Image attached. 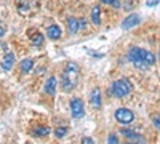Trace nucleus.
I'll list each match as a JSON object with an SVG mask.
<instances>
[{
	"label": "nucleus",
	"mask_w": 160,
	"mask_h": 144,
	"mask_svg": "<svg viewBox=\"0 0 160 144\" xmlns=\"http://www.w3.org/2000/svg\"><path fill=\"white\" fill-rule=\"evenodd\" d=\"M66 133H68V128H66V127H58V128L55 130V135H56L58 138H64Z\"/></svg>",
	"instance_id": "a211bd4d"
},
{
	"label": "nucleus",
	"mask_w": 160,
	"mask_h": 144,
	"mask_svg": "<svg viewBox=\"0 0 160 144\" xmlns=\"http://www.w3.org/2000/svg\"><path fill=\"white\" fill-rule=\"evenodd\" d=\"M77 74H78V67L75 62H68L66 66V71L62 72V77H61V83H62V90L69 91L75 87L77 83Z\"/></svg>",
	"instance_id": "f257e3e1"
},
{
	"label": "nucleus",
	"mask_w": 160,
	"mask_h": 144,
	"mask_svg": "<svg viewBox=\"0 0 160 144\" xmlns=\"http://www.w3.org/2000/svg\"><path fill=\"white\" fill-rule=\"evenodd\" d=\"M108 144H118V136L115 133H111L108 138Z\"/></svg>",
	"instance_id": "6ab92c4d"
},
{
	"label": "nucleus",
	"mask_w": 160,
	"mask_h": 144,
	"mask_svg": "<svg viewBox=\"0 0 160 144\" xmlns=\"http://www.w3.org/2000/svg\"><path fill=\"white\" fill-rule=\"evenodd\" d=\"M56 85H58V80H56V77H50L48 80L45 82V87H43V90H45V93L47 95H55V91H56Z\"/></svg>",
	"instance_id": "0eeeda50"
},
{
	"label": "nucleus",
	"mask_w": 160,
	"mask_h": 144,
	"mask_svg": "<svg viewBox=\"0 0 160 144\" xmlns=\"http://www.w3.org/2000/svg\"><path fill=\"white\" fill-rule=\"evenodd\" d=\"M90 102H91V106L93 107H101V90L99 88H93L91 90V93H90Z\"/></svg>",
	"instance_id": "423d86ee"
},
{
	"label": "nucleus",
	"mask_w": 160,
	"mask_h": 144,
	"mask_svg": "<svg viewBox=\"0 0 160 144\" xmlns=\"http://www.w3.org/2000/svg\"><path fill=\"white\" fill-rule=\"evenodd\" d=\"M91 22L95 26L101 24V8L99 7H93V10H91Z\"/></svg>",
	"instance_id": "ddd939ff"
},
{
	"label": "nucleus",
	"mask_w": 160,
	"mask_h": 144,
	"mask_svg": "<svg viewBox=\"0 0 160 144\" xmlns=\"http://www.w3.org/2000/svg\"><path fill=\"white\" fill-rule=\"evenodd\" d=\"M42 42H43L42 34H34V37H32V45L38 47V45H42Z\"/></svg>",
	"instance_id": "f3484780"
},
{
	"label": "nucleus",
	"mask_w": 160,
	"mask_h": 144,
	"mask_svg": "<svg viewBox=\"0 0 160 144\" xmlns=\"http://www.w3.org/2000/svg\"><path fill=\"white\" fill-rule=\"evenodd\" d=\"M154 125L157 128H160V119H158V117H154Z\"/></svg>",
	"instance_id": "b1692460"
},
{
	"label": "nucleus",
	"mask_w": 160,
	"mask_h": 144,
	"mask_svg": "<svg viewBox=\"0 0 160 144\" xmlns=\"http://www.w3.org/2000/svg\"><path fill=\"white\" fill-rule=\"evenodd\" d=\"M13 64H15V56H13V53H7L2 59V71L3 72H8L11 71Z\"/></svg>",
	"instance_id": "6e6552de"
},
{
	"label": "nucleus",
	"mask_w": 160,
	"mask_h": 144,
	"mask_svg": "<svg viewBox=\"0 0 160 144\" xmlns=\"http://www.w3.org/2000/svg\"><path fill=\"white\" fill-rule=\"evenodd\" d=\"M120 133H122L125 138H128L130 139V142H142V136L141 135H138V133H135V132H131V130H120Z\"/></svg>",
	"instance_id": "9b49d317"
},
{
	"label": "nucleus",
	"mask_w": 160,
	"mask_h": 144,
	"mask_svg": "<svg viewBox=\"0 0 160 144\" xmlns=\"http://www.w3.org/2000/svg\"><path fill=\"white\" fill-rule=\"evenodd\" d=\"M144 55H146V50L139 48V47H131L128 50V59L133 62V64H136L138 67L141 69H148V64L144 62Z\"/></svg>",
	"instance_id": "7ed1b4c3"
},
{
	"label": "nucleus",
	"mask_w": 160,
	"mask_h": 144,
	"mask_svg": "<svg viewBox=\"0 0 160 144\" xmlns=\"http://www.w3.org/2000/svg\"><path fill=\"white\" fill-rule=\"evenodd\" d=\"M71 112L74 119H80V117L85 115V104L80 98H72L71 101Z\"/></svg>",
	"instance_id": "39448f33"
},
{
	"label": "nucleus",
	"mask_w": 160,
	"mask_h": 144,
	"mask_svg": "<svg viewBox=\"0 0 160 144\" xmlns=\"http://www.w3.org/2000/svg\"><path fill=\"white\" fill-rule=\"evenodd\" d=\"M47 35L51 38V40H58V38H61V27L56 26V24H51L47 29Z\"/></svg>",
	"instance_id": "9d476101"
},
{
	"label": "nucleus",
	"mask_w": 160,
	"mask_h": 144,
	"mask_svg": "<svg viewBox=\"0 0 160 144\" xmlns=\"http://www.w3.org/2000/svg\"><path fill=\"white\" fill-rule=\"evenodd\" d=\"M136 24H139V16L133 13V15H130V16L122 22V29H131L133 26H136Z\"/></svg>",
	"instance_id": "1a4fd4ad"
},
{
	"label": "nucleus",
	"mask_w": 160,
	"mask_h": 144,
	"mask_svg": "<svg viewBox=\"0 0 160 144\" xmlns=\"http://www.w3.org/2000/svg\"><path fill=\"white\" fill-rule=\"evenodd\" d=\"M82 144H95V142H93L91 138H83V139H82Z\"/></svg>",
	"instance_id": "4be33fe9"
},
{
	"label": "nucleus",
	"mask_w": 160,
	"mask_h": 144,
	"mask_svg": "<svg viewBox=\"0 0 160 144\" xmlns=\"http://www.w3.org/2000/svg\"><path fill=\"white\" fill-rule=\"evenodd\" d=\"M117 0H101V3H106V5H114Z\"/></svg>",
	"instance_id": "5701e85b"
},
{
	"label": "nucleus",
	"mask_w": 160,
	"mask_h": 144,
	"mask_svg": "<svg viewBox=\"0 0 160 144\" xmlns=\"http://www.w3.org/2000/svg\"><path fill=\"white\" fill-rule=\"evenodd\" d=\"M128 144H144V142H139V141H138V142H128Z\"/></svg>",
	"instance_id": "393cba45"
},
{
	"label": "nucleus",
	"mask_w": 160,
	"mask_h": 144,
	"mask_svg": "<svg viewBox=\"0 0 160 144\" xmlns=\"http://www.w3.org/2000/svg\"><path fill=\"white\" fill-rule=\"evenodd\" d=\"M87 27V21H85V18H80L78 19V29H85Z\"/></svg>",
	"instance_id": "412c9836"
},
{
	"label": "nucleus",
	"mask_w": 160,
	"mask_h": 144,
	"mask_svg": "<svg viewBox=\"0 0 160 144\" xmlns=\"http://www.w3.org/2000/svg\"><path fill=\"white\" fill-rule=\"evenodd\" d=\"M32 135H34L35 138H45V136L50 135V128H48V127H37V128H34Z\"/></svg>",
	"instance_id": "4468645a"
},
{
	"label": "nucleus",
	"mask_w": 160,
	"mask_h": 144,
	"mask_svg": "<svg viewBox=\"0 0 160 144\" xmlns=\"http://www.w3.org/2000/svg\"><path fill=\"white\" fill-rule=\"evenodd\" d=\"M144 62L148 64V66H154V62H155V56L151 53V51H146V55H144Z\"/></svg>",
	"instance_id": "dca6fc26"
},
{
	"label": "nucleus",
	"mask_w": 160,
	"mask_h": 144,
	"mask_svg": "<svg viewBox=\"0 0 160 144\" xmlns=\"http://www.w3.org/2000/svg\"><path fill=\"white\" fill-rule=\"evenodd\" d=\"M131 90H133V85L130 83V80H127V78H118V80H115L112 83V95L117 96V98H125L127 95L131 93Z\"/></svg>",
	"instance_id": "f03ea898"
},
{
	"label": "nucleus",
	"mask_w": 160,
	"mask_h": 144,
	"mask_svg": "<svg viewBox=\"0 0 160 144\" xmlns=\"http://www.w3.org/2000/svg\"><path fill=\"white\" fill-rule=\"evenodd\" d=\"M115 120L118 123H122V125H130L133 120H135V114L127 107H120V109L115 111Z\"/></svg>",
	"instance_id": "20e7f679"
},
{
	"label": "nucleus",
	"mask_w": 160,
	"mask_h": 144,
	"mask_svg": "<svg viewBox=\"0 0 160 144\" xmlns=\"http://www.w3.org/2000/svg\"><path fill=\"white\" fill-rule=\"evenodd\" d=\"M32 66H34V59L28 58V59H22L21 64H19V67H21V72L22 74H29L32 71Z\"/></svg>",
	"instance_id": "f8f14e48"
},
{
	"label": "nucleus",
	"mask_w": 160,
	"mask_h": 144,
	"mask_svg": "<svg viewBox=\"0 0 160 144\" xmlns=\"http://www.w3.org/2000/svg\"><path fill=\"white\" fill-rule=\"evenodd\" d=\"M68 29H69V34H77V31H78V19L77 18L71 16L68 19Z\"/></svg>",
	"instance_id": "2eb2a0df"
},
{
	"label": "nucleus",
	"mask_w": 160,
	"mask_h": 144,
	"mask_svg": "<svg viewBox=\"0 0 160 144\" xmlns=\"http://www.w3.org/2000/svg\"><path fill=\"white\" fill-rule=\"evenodd\" d=\"M160 3V0H146V5H148L149 8H154L155 5Z\"/></svg>",
	"instance_id": "aec40b11"
}]
</instances>
